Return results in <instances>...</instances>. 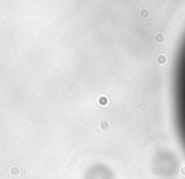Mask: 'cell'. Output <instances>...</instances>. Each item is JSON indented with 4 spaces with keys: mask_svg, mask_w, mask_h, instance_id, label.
Here are the masks:
<instances>
[{
    "mask_svg": "<svg viewBox=\"0 0 185 179\" xmlns=\"http://www.w3.org/2000/svg\"><path fill=\"white\" fill-rule=\"evenodd\" d=\"M22 170L23 169L20 167H11L10 170H9V173H10L11 177H19L22 174Z\"/></svg>",
    "mask_w": 185,
    "mask_h": 179,
    "instance_id": "6da1fadb",
    "label": "cell"
}]
</instances>
